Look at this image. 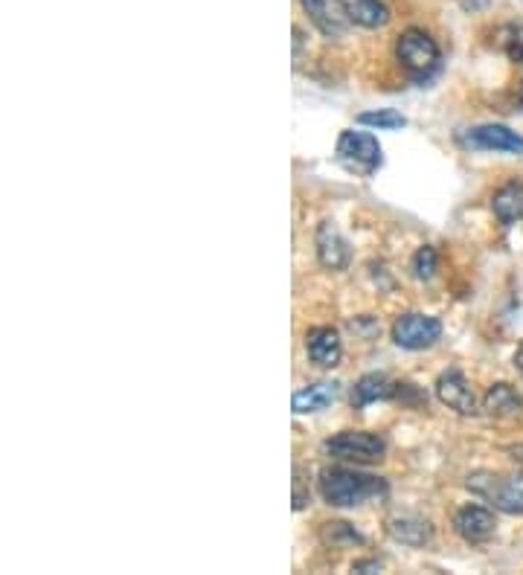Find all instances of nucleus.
<instances>
[{"label": "nucleus", "mask_w": 523, "mask_h": 575, "mask_svg": "<svg viewBox=\"0 0 523 575\" xmlns=\"http://www.w3.org/2000/svg\"><path fill=\"white\" fill-rule=\"evenodd\" d=\"M323 451L338 462H355V465H375L387 456V442L375 433L364 430H346L323 442Z\"/></svg>", "instance_id": "obj_5"}, {"label": "nucleus", "mask_w": 523, "mask_h": 575, "mask_svg": "<svg viewBox=\"0 0 523 575\" xmlns=\"http://www.w3.org/2000/svg\"><path fill=\"white\" fill-rule=\"evenodd\" d=\"M436 268H439V256H436V250H433L431 244L419 247L416 256H413V273H416V279H433Z\"/></svg>", "instance_id": "obj_21"}, {"label": "nucleus", "mask_w": 523, "mask_h": 575, "mask_svg": "<svg viewBox=\"0 0 523 575\" xmlns=\"http://www.w3.org/2000/svg\"><path fill=\"white\" fill-rule=\"evenodd\" d=\"M454 529L465 544H486L494 538L497 520H494L492 509L486 506H462L454 515Z\"/></svg>", "instance_id": "obj_9"}, {"label": "nucleus", "mask_w": 523, "mask_h": 575, "mask_svg": "<svg viewBox=\"0 0 523 575\" xmlns=\"http://www.w3.org/2000/svg\"><path fill=\"white\" fill-rule=\"evenodd\" d=\"M320 541L332 549H349V546H364L367 538L352 526V523H343V520H335V523H323L320 526Z\"/></svg>", "instance_id": "obj_19"}, {"label": "nucleus", "mask_w": 523, "mask_h": 575, "mask_svg": "<svg viewBox=\"0 0 523 575\" xmlns=\"http://www.w3.org/2000/svg\"><path fill=\"white\" fill-rule=\"evenodd\" d=\"M338 3L343 18L364 30H381L390 24V9L384 0H338Z\"/></svg>", "instance_id": "obj_12"}, {"label": "nucleus", "mask_w": 523, "mask_h": 575, "mask_svg": "<svg viewBox=\"0 0 523 575\" xmlns=\"http://www.w3.org/2000/svg\"><path fill=\"white\" fill-rule=\"evenodd\" d=\"M294 50H297V56H300V50H303V32L294 30Z\"/></svg>", "instance_id": "obj_27"}, {"label": "nucleus", "mask_w": 523, "mask_h": 575, "mask_svg": "<svg viewBox=\"0 0 523 575\" xmlns=\"http://www.w3.org/2000/svg\"><path fill=\"white\" fill-rule=\"evenodd\" d=\"M308 503H311V488L306 483V471L297 465L294 468V512H303Z\"/></svg>", "instance_id": "obj_23"}, {"label": "nucleus", "mask_w": 523, "mask_h": 575, "mask_svg": "<svg viewBox=\"0 0 523 575\" xmlns=\"http://www.w3.org/2000/svg\"><path fill=\"white\" fill-rule=\"evenodd\" d=\"M335 154L346 172L361 175V178H372L384 163V152L370 131H343Z\"/></svg>", "instance_id": "obj_4"}, {"label": "nucleus", "mask_w": 523, "mask_h": 575, "mask_svg": "<svg viewBox=\"0 0 523 575\" xmlns=\"http://www.w3.org/2000/svg\"><path fill=\"white\" fill-rule=\"evenodd\" d=\"M317 259H320V265L329 268V271H343V268H349V262H352L349 242L340 236V230L332 221H323V224L317 227Z\"/></svg>", "instance_id": "obj_10"}, {"label": "nucleus", "mask_w": 523, "mask_h": 575, "mask_svg": "<svg viewBox=\"0 0 523 575\" xmlns=\"http://www.w3.org/2000/svg\"><path fill=\"white\" fill-rule=\"evenodd\" d=\"M468 491L492 503L497 512L506 515H523V474L521 477H503L492 471L468 474Z\"/></svg>", "instance_id": "obj_2"}, {"label": "nucleus", "mask_w": 523, "mask_h": 575, "mask_svg": "<svg viewBox=\"0 0 523 575\" xmlns=\"http://www.w3.org/2000/svg\"><path fill=\"white\" fill-rule=\"evenodd\" d=\"M300 6L306 9L311 24L323 32L326 38H340L343 35V12H335V6L329 0H300Z\"/></svg>", "instance_id": "obj_18"}, {"label": "nucleus", "mask_w": 523, "mask_h": 575, "mask_svg": "<svg viewBox=\"0 0 523 575\" xmlns=\"http://www.w3.org/2000/svg\"><path fill=\"white\" fill-rule=\"evenodd\" d=\"M462 146L477 149V152H506V154H523V137L518 131H512L509 125H477L468 128L460 137Z\"/></svg>", "instance_id": "obj_7"}, {"label": "nucleus", "mask_w": 523, "mask_h": 575, "mask_svg": "<svg viewBox=\"0 0 523 575\" xmlns=\"http://www.w3.org/2000/svg\"><path fill=\"white\" fill-rule=\"evenodd\" d=\"M306 352L311 358V364H317L320 369H332L340 364L343 358V343L340 334L329 326H317L306 334Z\"/></svg>", "instance_id": "obj_11"}, {"label": "nucleus", "mask_w": 523, "mask_h": 575, "mask_svg": "<svg viewBox=\"0 0 523 575\" xmlns=\"http://www.w3.org/2000/svg\"><path fill=\"white\" fill-rule=\"evenodd\" d=\"M358 122L367 125V128H378V131H396V128L407 125V117L399 114V111H393V108H384V111H367V114H361Z\"/></svg>", "instance_id": "obj_20"}, {"label": "nucleus", "mask_w": 523, "mask_h": 575, "mask_svg": "<svg viewBox=\"0 0 523 575\" xmlns=\"http://www.w3.org/2000/svg\"><path fill=\"white\" fill-rule=\"evenodd\" d=\"M387 532L404 546H425L433 541V526L428 520L413 515H401L393 517L387 523Z\"/></svg>", "instance_id": "obj_14"}, {"label": "nucleus", "mask_w": 523, "mask_h": 575, "mask_svg": "<svg viewBox=\"0 0 523 575\" xmlns=\"http://www.w3.org/2000/svg\"><path fill=\"white\" fill-rule=\"evenodd\" d=\"M442 337V323L431 317V314H401L399 320L393 323V340L396 346L407 349V352H422L433 346Z\"/></svg>", "instance_id": "obj_6"}, {"label": "nucleus", "mask_w": 523, "mask_h": 575, "mask_svg": "<svg viewBox=\"0 0 523 575\" xmlns=\"http://www.w3.org/2000/svg\"><path fill=\"white\" fill-rule=\"evenodd\" d=\"M396 56H399L401 67L410 73V79H416V82H428L442 64V53H439L436 41L425 30L401 32L399 44H396Z\"/></svg>", "instance_id": "obj_3"}, {"label": "nucleus", "mask_w": 523, "mask_h": 575, "mask_svg": "<svg viewBox=\"0 0 523 575\" xmlns=\"http://www.w3.org/2000/svg\"><path fill=\"white\" fill-rule=\"evenodd\" d=\"M515 366H518V372H521L523 378V343L518 346V352H515Z\"/></svg>", "instance_id": "obj_28"}, {"label": "nucleus", "mask_w": 523, "mask_h": 575, "mask_svg": "<svg viewBox=\"0 0 523 575\" xmlns=\"http://www.w3.org/2000/svg\"><path fill=\"white\" fill-rule=\"evenodd\" d=\"M352 570H355V573H378V570H381V561H375V558H372V561H358Z\"/></svg>", "instance_id": "obj_25"}, {"label": "nucleus", "mask_w": 523, "mask_h": 575, "mask_svg": "<svg viewBox=\"0 0 523 575\" xmlns=\"http://www.w3.org/2000/svg\"><path fill=\"white\" fill-rule=\"evenodd\" d=\"M503 50L509 59L523 64V27H509L503 32Z\"/></svg>", "instance_id": "obj_22"}, {"label": "nucleus", "mask_w": 523, "mask_h": 575, "mask_svg": "<svg viewBox=\"0 0 523 575\" xmlns=\"http://www.w3.org/2000/svg\"><path fill=\"white\" fill-rule=\"evenodd\" d=\"M433 387H436V398H439L448 410H454V413H460V416H477V413H480L477 395H474L468 378L462 375L460 369L442 372Z\"/></svg>", "instance_id": "obj_8"}, {"label": "nucleus", "mask_w": 523, "mask_h": 575, "mask_svg": "<svg viewBox=\"0 0 523 575\" xmlns=\"http://www.w3.org/2000/svg\"><path fill=\"white\" fill-rule=\"evenodd\" d=\"M338 384H332V381H320V384H311L306 390H300V393H294L291 398V407H294V413L297 416H306V413H320V410H326L335 398H338Z\"/></svg>", "instance_id": "obj_15"}, {"label": "nucleus", "mask_w": 523, "mask_h": 575, "mask_svg": "<svg viewBox=\"0 0 523 575\" xmlns=\"http://www.w3.org/2000/svg\"><path fill=\"white\" fill-rule=\"evenodd\" d=\"M393 395H396V384H390V378L381 375V372H370V375L355 381L352 407H367V404H375V401H387Z\"/></svg>", "instance_id": "obj_16"}, {"label": "nucleus", "mask_w": 523, "mask_h": 575, "mask_svg": "<svg viewBox=\"0 0 523 575\" xmlns=\"http://www.w3.org/2000/svg\"><path fill=\"white\" fill-rule=\"evenodd\" d=\"M506 456H509V459H512V462H515V465L523 471V442H518V445H509V448H506Z\"/></svg>", "instance_id": "obj_24"}, {"label": "nucleus", "mask_w": 523, "mask_h": 575, "mask_svg": "<svg viewBox=\"0 0 523 575\" xmlns=\"http://www.w3.org/2000/svg\"><path fill=\"white\" fill-rule=\"evenodd\" d=\"M489 0H462V9H468V12H477V9H483Z\"/></svg>", "instance_id": "obj_26"}, {"label": "nucleus", "mask_w": 523, "mask_h": 575, "mask_svg": "<svg viewBox=\"0 0 523 575\" xmlns=\"http://www.w3.org/2000/svg\"><path fill=\"white\" fill-rule=\"evenodd\" d=\"M492 210L500 224L512 227L518 218H523V186L521 183H506L494 192Z\"/></svg>", "instance_id": "obj_17"}, {"label": "nucleus", "mask_w": 523, "mask_h": 575, "mask_svg": "<svg viewBox=\"0 0 523 575\" xmlns=\"http://www.w3.org/2000/svg\"><path fill=\"white\" fill-rule=\"evenodd\" d=\"M483 413L497 422H515L523 416V398L512 384H494L483 398Z\"/></svg>", "instance_id": "obj_13"}, {"label": "nucleus", "mask_w": 523, "mask_h": 575, "mask_svg": "<svg viewBox=\"0 0 523 575\" xmlns=\"http://www.w3.org/2000/svg\"><path fill=\"white\" fill-rule=\"evenodd\" d=\"M320 497L329 503V506H338V509H355V506H364L370 500H381L387 497V480L381 477H372V474H361V471H352V468H343V465H332V468H323L320 471Z\"/></svg>", "instance_id": "obj_1"}]
</instances>
